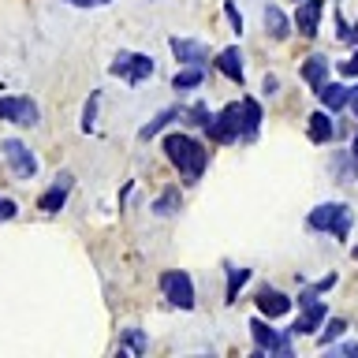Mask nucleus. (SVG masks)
<instances>
[{
    "instance_id": "39448f33",
    "label": "nucleus",
    "mask_w": 358,
    "mask_h": 358,
    "mask_svg": "<svg viewBox=\"0 0 358 358\" xmlns=\"http://www.w3.org/2000/svg\"><path fill=\"white\" fill-rule=\"evenodd\" d=\"M299 306H302V317L291 324L287 332L291 336H313L324 324V317H329V310H324V302H317V291H313V287H306L299 295Z\"/></svg>"
},
{
    "instance_id": "f3484780",
    "label": "nucleus",
    "mask_w": 358,
    "mask_h": 358,
    "mask_svg": "<svg viewBox=\"0 0 358 358\" xmlns=\"http://www.w3.org/2000/svg\"><path fill=\"white\" fill-rule=\"evenodd\" d=\"M262 19H265V34H268L273 41H284L287 34H291V19L280 11L276 4H268V8L262 11Z\"/></svg>"
},
{
    "instance_id": "f704fd0d",
    "label": "nucleus",
    "mask_w": 358,
    "mask_h": 358,
    "mask_svg": "<svg viewBox=\"0 0 358 358\" xmlns=\"http://www.w3.org/2000/svg\"><path fill=\"white\" fill-rule=\"evenodd\" d=\"M355 150H358V134H355Z\"/></svg>"
},
{
    "instance_id": "bb28decb",
    "label": "nucleus",
    "mask_w": 358,
    "mask_h": 358,
    "mask_svg": "<svg viewBox=\"0 0 358 358\" xmlns=\"http://www.w3.org/2000/svg\"><path fill=\"white\" fill-rule=\"evenodd\" d=\"M123 343H127V347H131L134 355H142L145 347H150V340H145V336H142L138 329H127V332H123Z\"/></svg>"
},
{
    "instance_id": "0eeeda50",
    "label": "nucleus",
    "mask_w": 358,
    "mask_h": 358,
    "mask_svg": "<svg viewBox=\"0 0 358 358\" xmlns=\"http://www.w3.org/2000/svg\"><path fill=\"white\" fill-rule=\"evenodd\" d=\"M0 120L4 123H15V127H38L41 123V112L30 97H19V94H8L0 97Z\"/></svg>"
},
{
    "instance_id": "7ed1b4c3",
    "label": "nucleus",
    "mask_w": 358,
    "mask_h": 358,
    "mask_svg": "<svg viewBox=\"0 0 358 358\" xmlns=\"http://www.w3.org/2000/svg\"><path fill=\"white\" fill-rule=\"evenodd\" d=\"M108 71L116 78H123V83L138 86V83H145V78L153 75V56H145V52H116L112 64H108Z\"/></svg>"
},
{
    "instance_id": "f03ea898",
    "label": "nucleus",
    "mask_w": 358,
    "mask_h": 358,
    "mask_svg": "<svg viewBox=\"0 0 358 358\" xmlns=\"http://www.w3.org/2000/svg\"><path fill=\"white\" fill-rule=\"evenodd\" d=\"M306 224L313 231H329L336 239H347V235H351V209H347L343 201H324V206H317L306 217Z\"/></svg>"
},
{
    "instance_id": "a211bd4d",
    "label": "nucleus",
    "mask_w": 358,
    "mask_h": 358,
    "mask_svg": "<svg viewBox=\"0 0 358 358\" xmlns=\"http://www.w3.org/2000/svg\"><path fill=\"white\" fill-rule=\"evenodd\" d=\"M317 97H321V105L329 108V112H340V108H347L351 90H347L343 83H321V86H317Z\"/></svg>"
},
{
    "instance_id": "cd10ccee",
    "label": "nucleus",
    "mask_w": 358,
    "mask_h": 358,
    "mask_svg": "<svg viewBox=\"0 0 358 358\" xmlns=\"http://www.w3.org/2000/svg\"><path fill=\"white\" fill-rule=\"evenodd\" d=\"M224 15H228V22L235 27V34H243V15H239V8H235L231 0H224Z\"/></svg>"
},
{
    "instance_id": "6e6552de",
    "label": "nucleus",
    "mask_w": 358,
    "mask_h": 358,
    "mask_svg": "<svg viewBox=\"0 0 358 358\" xmlns=\"http://www.w3.org/2000/svg\"><path fill=\"white\" fill-rule=\"evenodd\" d=\"M250 336H254V343H257V355H280V358L291 355V340H287L284 332L268 329L262 317L250 321Z\"/></svg>"
},
{
    "instance_id": "c85d7f7f",
    "label": "nucleus",
    "mask_w": 358,
    "mask_h": 358,
    "mask_svg": "<svg viewBox=\"0 0 358 358\" xmlns=\"http://www.w3.org/2000/svg\"><path fill=\"white\" fill-rule=\"evenodd\" d=\"M19 217V206L11 198H0V220H15Z\"/></svg>"
},
{
    "instance_id": "20e7f679",
    "label": "nucleus",
    "mask_w": 358,
    "mask_h": 358,
    "mask_svg": "<svg viewBox=\"0 0 358 358\" xmlns=\"http://www.w3.org/2000/svg\"><path fill=\"white\" fill-rule=\"evenodd\" d=\"M161 295L172 302V306L179 310H194V280H190V273H183V268H168V273H161Z\"/></svg>"
},
{
    "instance_id": "a878e982",
    "label": "nucleus",
    "mask_w": 358,
    "mask_h": 358,
    "mask_svg": "<svg viewBox=\"0 0 358 358\" xmlns=\"http://www.w3.org/2000/svg\"><path fill=\"white\" fill-rule=\"evenodd\" d=\"M343 332H347V321H343V317H332L329 324H324V332H321V343H324V347H329L332 340H340V336H343Z\"/></svg>"
},
{
    "instance_id": "423d86ee",
    "label": "nucleus",
    "mask_w": 358,
    "mask_h": 358,
    "mask_svg": "<svg viewBox=\"0 0 358 358\" xmlns=\"http://www.w3.org/2000/svg\"><path fill=\"white\" fill-rule=\"evenodd\" d=\"M0 153H4V161H8V168H11V176H15V179H34V176H38V157L30 153L27 142L4 138V142H0Z\"/></svg>"
},
{
    "instance_id": "9d476101",
    "label": "nucleus",
    "mask_w": 358,
    "mask_h": 358,
    "mask_svg": "<svg viewBox=\"0 0 358 358\" xmlns=\"http://www.w3.org/2000/svg\"><path fill=\"white\" fill-rule=\"evenodd\" d=\"M71 187H75V176H71V172H60V176H56V183L38 198V209L49 213V217H52V213H60L64 201H67V194H71Z\"/></svg>"
},
{
    "instance_id": "6ab92c4d",
    "label": "nucleus",
    "mask_w": 358,
    "mask_h": 358,
    "mask_svg": "<svg viewBox=\"0 0 358 358\" xmlns=\"http://www.w3.org/2000/svg\"><path fill=\"white\" fill-rule=\"evenodd\" d=\"M310 138L317 145H329L336 138V123L329 120V112H313L310 116Z\"/></svg>"
},
{
    "instance_id": "ddd939ff",
    "label": "nucleus",
    "mask_w": 358,
    "mask_h": 358,
    "mask_svg": "<svg viewBox=\"0 0 358 358\" xmlns=\"http://www.w3.org/2000/svg\"><path fill=\"white\" fill-rule=\"evenodd\" d=\"M213 64H217V71H220L224 78H231L235 86H243L246 71H243V52H239V45H228V49H220Z\"/></svg>"
},
{
    "instance_id": "1a4fd4ad",
    "label": "nucleus",
    "mask_w": 358,
    "mask_h": 358,
    "mask_svg": "<svg viewBox=\"0 0 358 358\" xmlns=\"http://www.w3.org/2000/svg\"><path fill=\"white\" fill-rule=\"evenodd\" d=\"M209 142H220V145H228V142H239V105H228V108H220L217 116L209 120Z\"/></svg>"
},
{
    "instance_id": "9b49d317",
    "label": "nucleus",
    "mask_w": 358,
    "mask_h": 358,
    "mask_svg": "<svg viewBox=\"0 0 358 358\" xmlns=\"http://www.w3.org/2000/svg\"><path fill=\"white\" fill-rule=\"evenodd\" d=\"M321 11H324L321 0H302L299 11H295V19H291V27H295L302 38H313L317 27H321Z\"/></svg>"
},
{
    "instance_id": "412c9836",
    "label": "nucleus",
    "mask_w": 358,
    "mask_h": 358,
    "mask_svg": "<svg viewBox=\"0 0 358 358\" xmlns=\"http://www.w3.org/2000/svg\"><path fill=\"white\" fill-rule=\"evenodd\" d=\"M302 78L317 90L321 83H329V56H310L306 64H302Z\"/></svg>"
},
{
    "instance_id": "2f4dec72",
    "label": "nucleus",
    "mask_w": 358,
    "mask_h": 358,
    "mask_svg": "<svg viewBox=\"0 0 358 358\" xmlns=\"http://www.w3.org/2000/svg\"><path fill=\"white\" fill-rule=\"evenodd\" d=\"M329 287H336V276H332V273L324 276V280H317V284H313V291H317V295H321V291H329Z\"/></svg>"
},
{
    "instance_id": "5701e85b",
    "label": "nucleus",
    "mask_w": 358,
    "mask_h": 358,
    "mask_svg": "<svg viewBox=\"0 0 358 358\" xmlns=\"http://www.w3.org/2000/svg\"><path fill=\"white\" fill-rule=\"evenodd\" d=\"M183 120L190 123V127H201V131H206V127H209V120H213V112H209L206 101H194L190 108H183Z\"/></svg>"
},
{
    "instance_id": "aec40b11",
    "label": "nucleus",
    "mask_w": 358,
    "mask_h": 358,
    "mask_svg": "<svg viewBox=\"0 0 358 358\" xmlns=\"http://www.w3.org/2000/svg\"><path fill=\"white\" fill-rule=\"evenodd\" d=\"M172 120H183V108H164V112H157V116H153L150 123H145L142 131H138V138H142V142H150L153 134H161Z\"/></svg>"
},
{
    "instance_id": "7c9ffc66",
    "label": "nucleus",
    "mask_w": 358,
    "mask_h": 358,
    "mask_svg": "<svg viewBox=\"0 0 358 358\" xmlns=\"http://www.w3.org/2000/svg\"><path fill=\"white\" fill-rule=\"evenodd\" d=\"M340 71H343V75H358V52L351 56V60H343V64H340Z\"/></svg>"
},
{
    "instance_id": "393cba45",
    "label": "nucleus",
    "mask_w": 358,
    "mask_h": 358,
    "mask_svg": "<svg viewBox=\"0 0 358 358\" xmlns=\"http://www.w3.org/2000/svg\"><path fill=\"white\" fill-rule=\"evenodd\" d=\"M97 101H101V94H90L86 108H83V131H86V134L97 127Z\"/></svg>"
},
{
    "instance_id": "4468645a",
    "label": "nucleus",
    "mask_w": 358,
    "mask_h": 358,
    "mask_svg": "<svg viewBox=\"0 0 358 358\" xmlns=\"http://www.w3.org/2000/svg\"><path fill=\"white\" fill-rule=\"evenodd\" d=\"M257 127H262V105L254 97H243L239 101V138L243 142H254L257 138Z\"/></svg>"
},
{
    "instance_id": "dca6fc26",
    "label": "nucleus",
    "mask_w": 358,
    "mask_h": 358,
    "mask_svg": "<svg viewBox=\"0 0 358 358\" xmlns=\"http://www.w3.org/2000/svg\"><path fill=\"white\" fill-rule=\"evenodd\" d=\"M201 83H206V67L201 64H179V71L172 78V90L176 94H187V90H198Z\"/></svg>"
},
{
    "instance_id": "c756f323",
    "label": "nucleus",
    "mask_w": 358,
    "mask_h": 358,
    "mask_svg": "<svg viewBox=\"0 0 358 358\" xmlns=\"http://www.w3.org/2000/svg\"><path fill=\"white\" fill-rule=\"evenodd\" d=\"M67 4H75V8H105V4H112V0H67Z\"/></svg>"
},
{
    "instance_id": "2eb2a0df",
    "label": "nucleus",
    "mask_w": 358,
    "mask_h": 358,
    "mask_svg": "<svg viewBox=\"0 0 358 358\" xmlns=\"http://www.w3.org/2000/svg\"><path fill=\"white\" fill-rule=\"evenodd\" d=\"M254 302H257V310H262L268 321L284 317V313L291 310V299L284 295V291H276V287H262V291H257V299H254Z\"/></svg>"
},
{
    "instance_id": "b1692460",
    "label": "nucleus",
    "mask_w": 358,
    "mask_h": 358,
    "mask_svg": "<svg viewBox=\"0 0 358 358\" xmlns=\"http://www.w3.org/2000/svg\"><path fill=\"white\" fill-rule=\"evenodd\" d=\"M250 280V268H243V265H228V302L239 299V287Z\"/></svg>"
},
{
    "instance_id": "4be33fe9",
    "label": "nucleus",
    "mask_w": 358,
    "mask_h": 358,
    "mask_svg": "<svg viewBox=\"0 0 358 358\" xmlns=\"http://www.w3.org/2000/svg\"><path fill=\"white\" fill-rule=\"evenodd\" d=\"M179 206H183V198H179V187H168V190H161V194H157L153 213H157V217H176Z\"/></svg>"
},
{
    "instance_id": "f8f14e48",
    "label": "nucleus",
    "mask_w": 358,
    "mask_h": 358,
    "mask_svg": "<svg viewBox=\"0 0 358 358\" xmlns=\"http://www.w3.org/2000/svg\"><path fill=\"white\" fill-rule=\"evenodd\" d=\"M168 49H172V56L179 64H201L206 67V60H209V49L201 41H194V38H172Z\"/></svg>"
},
{
    "instance_id": "72a5a7b5",
    "label": "nucleus",
    "mask_w": 358,
    "mask_h": 358,
    "mask_svg": "<svg viewBox=\"0 0 358 358\" xmlns=\"http://www.w3.org/2000/svg\"><path fill=\"white\" fill-rule=\"evenodd\" d=\"M347 108H351L355 116H358V90H351V97H347Z\"/></svg>"
},
{
    "instance_id": "473e14b6",
    "label": "nucleus",
    "mask_w": 358,
    "mask_h": 358,
    "mask_svg": "<svg viewBox=\"0 0 358 358\" xmlns=\"http://www.w3.org/2000/svg\"><path fill=\"white\" fill-rule=\"evenodd\" d=\"M262 86H265V94H268V97H273L280 83H276V75H265V83H262Z\"/></svg>"
},
{
    "instance_id": "f257e3e1",
    "label": "nucleus",
    "mask_w": 358,
    "mask_h": 358,
    "mask_svg": "<svg viewBox=\"0 0 358 358\" xmlns=\"http://www.w3.org/2000/svg\"><path fill=\"white\" fill-rule=\"evenodd\" d=\"M164 157L176 164V172L183 176V183H198V179L206 176V164H209V150L194 138V134H183V131H172L164 138Z\"/></svg>"
}]
</instances>
